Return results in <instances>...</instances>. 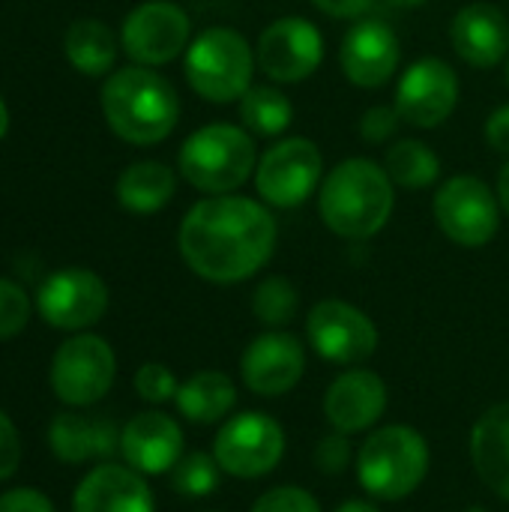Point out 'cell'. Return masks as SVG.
<instances>
[{
  "mask_svg": "<svg viewBox=\"0 0 509 512\" xmlns=\"http://www.w3.org/2000/svg\"><path fill=\"white\" fill-rule=\"evenodd\" d=\"M279 225L264 201L246 195H207L180 222L177 246L186 267L213 285L252 279L276 252Z\"/></svg>",
  "mask_w": 509,
  "mask_h": 512,
  "instance_id": "cell-1",
  "label": "cell"
},
{
  "mask_svg": "<svg viewBox=\"0 0 509 512\" xmlns=\"http://www.w3.org/2000/svg\"><path fill=\"white\" fill-rule=\"evenodd\" d=\"M396 189L384 165L351 156L339 162L318 189L321 222L345 240L375 237L393 216Z\"/></svg>",
  "mask_w": 509,
  "mask_h": 512,
  "instance_id": "cell-2",
  "label": "cell"
},
{
  "mask_svg": "<svg viewBox=\"0 0 509 512\" xmlns=\"http://www.w3.org/2000/svg\"><path fill=\"white\" fill-rule=\"evenodd\" d=\"M102 114L117 138L135 147L165 141L180 120L174 84L150 66H126L102 84Z\"/></svg>",
  "mask_w": 509,
  "mask_h": 512,
  "instance_id": "cell-3",
  "label": "cell"
},
{
  "mask_svg": "<svg viewBox=\"0 0 509 512\" xmlns=\"http://www.w3.org/2000/svg\"><path fill=\"white\" fill-rule=\"evenodd\" d=\"M429 441L411 426H381L357 450V483L375 501H405L429 477Z\"/></svg>",
  "mask_w": 509,
  "mask_h": 512,
  "instance_id": "cell-4",
  "label": "cell"
},
{
  "mask_svg": "<svg viewBox=\"0 0 509 512\" xmlns=\"http://www.w3.org/2000/svg\"><path fill=\"white\" fill-rule=\"evenodd\" d=\"M255 165V138L234 123H207L195 129L177 153V168L183 180L204 195L237 192L255 174Z\"/></svg>",
  "mask_w": 509,
  "mask_h": 512,
  "instance_id": "cell-5",
  "label": "cell"
},
{
  "mask_svg": "<svg viewBox=\"0 0 509 512\" xmlns=\"http://www.w3.org/2000/svg\"><path fill=\"white\" fill-rule=\"evenodd\" d=\"M255 48L234 27H207L186 48V81L213 105L243 99L255 75Z\"/></svg>",
  "mask_w": 509,
  "mask_h": 512,
  "instance_id": "cell-6",
  "label": "cell"
},
{
  "mask_svg": "<svg viewBox=\"0 0 509 512\" xmlns=\"http://www.w3.org/2000/svg\"><path fill=\"white\" fill-rule=\"evenodd\" d=\"M213 456L222 474L234 480H261L273 474L285 456V429L261 411H240L222 420Z\"/></svg>",
  "mask_w": 509,
  "mask_h": 512,
  "instance_id": "cell-7",
  "label": "cell"
},
{
  "mask_svg": "<svg viewBox=\"0 0 509 512\" xmlns=\"http://www.w3.org/2000/svg\"><path fill=\"white\" fill-rule=\"evenodd\" d=\"M324 156L315 141L303 135H291L276 141L258 156L255 165V189L267 207L291 210L312 198L321 189Z\"/></svg>",
  "mask_w": 509,
  "mask_h": 512,
  "instance_id": "cell-8",
  "label": "cell"
},
{
  "mask_svg": "<svg viewBox=\"0 0 509 512\" xmlns=\"http://www.w3.org/2000/svg\"><path fill=\"white\" fill-rule=\"evenodd\" d=\"M435 222L447 240L465 249H480L495 240L501 228V201L474 174H456L435 192Z\"/></svg>",
  "mask_w": 509,
  "mask_h": 512,
  "instance_id": "cell-9",
  "label": "cell"
},
{
  "mask_svg": "<svg viewBox=\"0 0 509 512\" xmlns=\"http://www.w3.org/2000/svg\"><path fill=\"white\" fill-rule=\"evenodd\" d=\"M117 375L114 348L93 333L66 339L51 360V390L63 405L87 408L108 396Z\"/></svg>",
  "mask_w": 509,
  "mask_h": 512,
  "instance_id": "cell-10",
  "label": "cell"
},
{
  "mask_svg": "<svg viewBox=\"0 0 509 512\" xmlns=\"http://www.w3.org/2000/svg\"><path fill=\"white\" fill-rule=\"evenodd\" d=\"M306 339L327 363L357 366L378 348L375 321L348 300H321L306 315Z\"/></svg>",
  "mask_w": 509,
  "mask_h": 512,
  "instance_id": "cell-11",
  "label": "cell"
},
{
  "mask_svg": "<svg viewBox=\"0 0 509 512\" xmlns=\"http://www.w3.org/2000/svg\"><path fill=\"white\" fill-rule=\"evenodd\" d=\"M324 60V33L303 15H285L267 24L255 45L258 69L276 84H300Z\"/></svg>",
  "mask_w": 509,
  "mask_h": 512,
  "instance_id": "cell-12",
  "label": "cell"
},
{
  "mask_svg": "<svg viewBox=\"0 0 509 512\" xmlns=\"http://www.w3.org/2000/svg\"><path fill=\"white\" fill-rule=\"evenodd\" d=\"M192 21L183 6L171 0H144L135 6L120 30L123 51L138 66H165L189 48Z\"/></svg>",
  "mask_w": 509,
  "mask_h": 512,
  "instance_id": "cell-13",
  "label": "cell"
},
{
  "mask_svg": "<svg viewBox=\"0 0 509 512\" xmlns=\"http://www.w3.org/2000/svg\"><path fill=\"white\" fill-rule=\"evenodd\" d=\"M459 90V75L444 57H420L402 72L393 105L402 123L435 129L453 117L459 105Z\"/></svg>",
  "mask_w": 509,
  "mask_h": 512,
  "instance_id": "cell-14",
  "label": "cell"
},
{
  "mask_svg": "<svg viewBox=\"0 0 509 512\" xmlns=\"http://www.w3.org/2000/svg\"><path fill=\"white\" fill-rule=\"evenodd\" d=\"M306 372V348L288 330H264L240 357L243 387L261 399H279L291 393Z\"/></svg>",
  "mask_w": 509,
  "mask_h": 512,
  "instance_id": "cell-15",
  "label": "cell"
},
{
  "mask_svg": "<svg viewBox=\"0 0 509 512\" xmlns=\"http://www.w3.org/2000/svg\"><path fill=\"white\" fill-rule=\"evenodd\" d=\"M36 306L54 330H87L108 312V288L93 270H57L39 285Z\"/></svg>",
  "mask_w": 509,
  "mask_h": 512,
  "instance_id": "cell-16",
  "label": "cell"
},
{
  "mask_svg": "<svg viewBox=\"0 0 509 512\" xmlns=\"http://www.w3.org/2000/svg\"><path fill=\"white\" fill-rule=\"evenodd\" d=\"M339 63L354 87L378 90L396 75L402 63V42L381 18H360L342 36Z\"/></svg>",
  "mask_w": 509,
  "mask_h": 512,
  "instance_id": "cell-17",
  "label": "cell"
},
{
  "mask_svg": "<svg viewBox=\"0 0 509 512\" xmlns=\"http://www.w3.org/2000/svg\"><path fill=\"white\" fill-rule=\"evenodd\" d=\"M387 384L372 369H348L333 378V384L324 393V417L333 426V432L342 435H360L378 426V420L387 411Z\"/></svg>",
  "mask_w": 509,
  "mask_h": 512,
  "instance_id": "cell-18",
  "label": "cell"
},
{
  "mask_svg": "<svg viewBox=\"0 0 509 512\" xmlns=\"http://www.w3.org/2000/svg\"><path fill=\"white\" fill-rule=\"evenodd\" d=\"M120 453L126 465L144 477L171 474L183 459V429L162 411L135 414L120 432Z\"/></svg>",
  "mask_w": 509,
  "mask_h": 512,
  "instance_id": "cell-19",
  "label": "cell"
},
{
  "mask_svg": "<svg viewBox=\"0 0 509 512\" xmlns=\"http://www.w3.org/2000/svg\"><path fill=\"white\" fill-rule=\"evenodd\" d=\"M453 51L474 69H495L509 57V21L501 6L474 0L453 15Z\"/></svg>",
  "mask_w": 509,
  "mask_h": 512,
  "instance_id": "cell-20",
  "label": "cell"
},
{
  "mask_svg": "<svg viewBox=\"0 0 509 512\" xmlns=\"http://www.w3.org/2000/svg\"><path fill=\"white\" fill-rule=\"evenodd\" d=\"M72 512H156V501L135 468L99 465L78 483Z\"/></svg>",
  "mask_w": 509,
  "mask_h": 512,
  "instance_id": "cell-21",
  "label": "cell"
},
{
  "mask_svg": "<svg viewBox=\"0 0 509 512\" xmlns=\"http://www.w3.org/2000/svg\"><path fill=\"white\" fill-rule=\"evenodd\" d=\"M48 444L60 462L81 465L87 459H108L120 450V432L108 417L57 414L48 429Z\"/></svg>",
  "mask_w": 509,
  "mask_h": 512,
  "instance_id": "cell-22",
  "label": "cell"
},
{
  "mask_svg": "<svg viewBox=\"0 0 509 512\" xmlns=\"http://www.w3.org/2000/svg\"><path fill=\"white\" fill-rule=\"evenodd\" d=\"M471 462L477 477L509 504V402L492 405L474 423Z\"/></svg>",
  "mask_w": 509,
  "mask_h": 512,
  "instance_id": "cell-23",
  "label": "cell"
},
{
  "mask_svg": "<svg viewBox=\"0 0 509 512\" xmlns=\"http://www.w3.org/2000/svg\"><path fill=\"white\" fill-rule=\"evenodd\" d=\"M177 411L195 423V426H213L219 420H228V414L237 405V384L225 375V372H195L192 378H186L177 390L174 399Z\"/></svg>",
  "mask_w": 509,
  "mask_h": 512,
  "instance_id": "cell-24",
  "label": "cell"
},
{
  "mask_svg": "<svg viewBox=\"0 0 509 512\" xmlns=\"http://www.w3.org/2000/svg\"><path fill=\"white\" fill-rule=\"evenodd\" d=\"M177 192V177L165 162L156 159H144L129 165L120 177H117V201L123 210L138 213V216H150L156 210H162Z\"/></svg>",
  "mask_w": 509,
  "mask_h": 512,
  "instance_id": "cell-25",
  "label": "cell"
},
{
  "mask_svg": "<svg viewBox=\"0 0 509 512\" xmlns=\"http://www.w3.org/2000/svg\"><path fill=\"white\" fill-rule=\"evenodd\" d=\"M63 51L81 75L99 78V75H108L117 60V39L105 21L78 18L69 24L63 36Z\"/></svg>",
  "mask_w": 509,
  "mask_h": 512,
  "instance_id": "cell-26",
  "label": "cell"
},
{
  "mask_svg": "<svg viewBox=\"0 0 509 512\" xmlns=\"http://www.w3.org/2000/svg\"><path fill=\"white\" fill-rule=\"evenodd\" d=\"M240 120H243L246 132H252L258 138H276L291 126L294 105L279 87L252 84L240 99Z\"/></svg>",
  "mask_w": 509,
  "mask_h": 512,
  "instance_id": "cell-27",
  "label": "cell"
},
{
  "mask_svg": "<svg viewBox=\"0 0 509 512\" xmlns=\"http://www.w3.org/2000/svg\"><path fill=\"white\" fill-rule=\"evenodd\" d=\"M384 168L393 186L402 189H429L441 177V156L420 138H402L390 144Z\"/></svg>",
  "mask_w": 509,
  "mask_h": 512,
  "instance_id": "cell-28",
  "label": "cell"
},
{
  "mask_svg": "<svg viewBox=\"0 0 509 512\" xmlns=\"http://www.w3.org/2000/svg\"><path fill=\"white\" fill-rule=\"evenodd\" d=\"M300 309V294L285 276H267L252 291V312L267 330H282L294 321Z\"/></svg>",
  "mask_w": 509,
  "mask_h": 512,
  "instance_id": "cell-29",
  "label": "cell"
},
{
  "mask_svg": "<svg viewBox=\"0 0 509 512\" xmlns=\"http://www.w3.org/2000/svg\"><path fill=\"white\" fill-rule=\"evenodd\" d=\"M222 480V468L213 453H186L171 468V489L180 498H207L216 492Z\"/></svg>",
  "mask_w": 509,
  "mask_h": 512,
  "instance_id": "cell-30",
  "label": "cell"
},
{
  "mask_svg": "<svg viewBox=\"0 0 509 512\" xmlns=\"http://www.w3.org/2000/svg\"><path fill=\"white\" fill-rule=\"evenodd\" d=\"M177 378L168 366L162 363H144L138 372H135V393L150 402V405H165V402H174L177 399Z\"/></svg>",
  "mask_w": 509,
  "mask_h": 512,
  "instance_id": "cell-31",
  "label": "cell"
},
{
  "mask_svg": "<svg viewBox=\"0 0 509 512\" xmlns=\"http://www.w3.org/2000/svg\"><path fill=\"white\" fill-rule=\"evenodd\" d=\"M30 321V300L21 285L0 279V342L18 336Z\"/></svg>",
  "mask_w": 509,
  "mask_h": 512,
  "instance_id": "cell-32",
  "label": "cell"
},
{
  "mask_svg": "<svg viewBox=\"0 0 509 512\" xmlns=\"http://www.w3.org/2000/svg\"><path fill=\"white\" fill-rule=\"evenodd\" d=\"M312 459H315V465H318L321 474H327V477H342V474L357 462V453H354L348 435L333 432V435H327V438L318 441Z\"/></svg>",
  "mask_w": 509,
  "mask_h": 512,
  "instance_id": "cell-33",
  "label": "cell"
},
{
  "mask_svg": "<svg viewBox=\"0 0 509 512\" xmlns=\"http://www.w3.org/2000/svg\"><path fill=\"white\" fill-rule=\"evenodd\" d=\"M249 512H321V504L303 486H276L264 492Z\"/></svg>",
  "mask_w": 509,
  "mask_h": 512,
  "instance_id": "cell-34",
  "label": "cell"
},
{
  "mask_svg": "<svg viewBox=\"0 0 509 512\" xmlns=\"http://www.w3.org/2000/svg\"><path fill=\"white\" fill-rule=\"evenodd\" d=\"M399 123H402V117H399L396 105H372L369 111H363L357 132L369 144H384L396 135Z\"/></svg>",
  "mask_w": 509,
  "mask_h": 512,
  "instance_id": "cell-35",
  "label": "cell"
},
{
  "mask_svg": "<svg viewBox=\"0 0 509 512\" xmlns=\"http://www.w3.org/2000/svg\"><path fill=\"white\" fill-rule=\"evenodd\" d=\"M18 462H21V438L12 420L0 411V483L18 471Z\"/></svg>",
  "mask_w": 509,
  "mask_h": 512,
  "instance_id": "cell-36",
  "label": "cell"
},
{
  "mask_svg": "<svg viewBox=\"0 0 509 512\" xmlns=\"http://www.w3.org/2000/svg\"><path fill=\"white\" fill-rule=\"evenodd\" d=\"M0 512H54V504L36 489H12L0 495Z\"/></svg>",
  "mask_w": 509,
  "mask_h": 512,
  "instance_id": "cell-37",
  "label": "cell"
},
{
  "mask_svg": "<svg viewBox=\"0 0 509 512\" xmlns=\"http://www.w3.org/2000/svg\"><path fill=\"white\" fill-rule=\"evenodd\" d=\"M486 141L495 153L509 159V105H501L486 120Z\"/></svg>",
  "mask_w": 509,
  "mask_h": 512,
  "instance_id": "cell-38",
  "label": "cell"
},
{
  "mask_svg": "<svg viewBox=\"0 0 509 512\" xmlns=\"http://www.w3.org/2000/svg\"><path fill=\"white\" fill-rule=\"evenodd\" d=\"M330 18H360L375 0H312Z\"/></svg>",
  "mask_w": 509,
  "mask_h": 512,
  "instance_id": "cell-39",
  "label": "cell"
},
{
  "mask_svg": "<svg viewBox=\"0 0 509 512\" xmlns=\"http://www.w3.org/2000/svg\"><path fill=\"white\" fill-rule=\"evenodd\" d=\"M498 201H501V210L509 216V162L501 168V174H498Z\"/></svg>",
  "mask_w": 509,
  "mask_h": 512,
  "instance_id": "cell-40",
  "label": "cell"
},
{
  "mask_svg": "<svg viewBox=\"0 0 509 512\" xmlns=\"http://www.w3.org/2000/svg\"><path fill=\"white\" fill-rule=\"evenodd\" d=\"M333 512H381V510H378L372 501H357V498H354V501H345L342 507H336Z\"/></svg>",
  "mask_w": 509,
  "mask_h": 512,
  "instance_id": "cell-41",
  "label": "cell"
},
{
  "mask_svg": "<svg viewBox=\"0 0 509 512\" xmlns=\"http://www.w3.org/2000/svg\"><path fill=\"white\" fill-rule=\"evenodd\" d=\"M390 6H396V9H417V6H423L426 0H387Z\"/></svg>",
  "mask_w": 509,
  "mask_h": 512,
  "instance_id": "cell-42",
  "label": "cell"
},
{
  "mask_svg": "<svg viewBox=\"0 0 509 512\" xmlns=\"http://www.w3.org/2000/svg\"><path fill=\"white\" fill-rule=\"evenodd\" d=\"M6 129H9V111H6V105H3V99H0V141H3V135H6Z\"/></svg>",
  "mask_w": 509,
  "mask_h": 512,
  "instance_id": "cell-43",
  "label": "cell"
},
{
  "mask_svg": "<svg viewBox=\"0 0 509 512\" xmlns=\"http://www.w3.org/2000/svg\"><path fill=\"white\" fill-rule=\"evenodd\" d=\"M504 81H507V87H509V57H507V69H504Z\"/></svg>",
  "mask_w": 509,
  "mask_h": 512,
  "instance_id": "cell-44",
  "label": "cell"
},
{
  "mask_svg": "<svg viewBox=\"0 0 509 512\" xmlns=\"http://www.w3.org/2000/svg\"><path fill=\"white\" fill-rule=\"evenodd\" d=\"M465 512H486L483 507H471V510H465Z\"/></svg>",
  "mask_w": 509,
  "mask_h": 512,
  "instance_id": "cell-45",
  "label": "cell"
}]
</instances>
